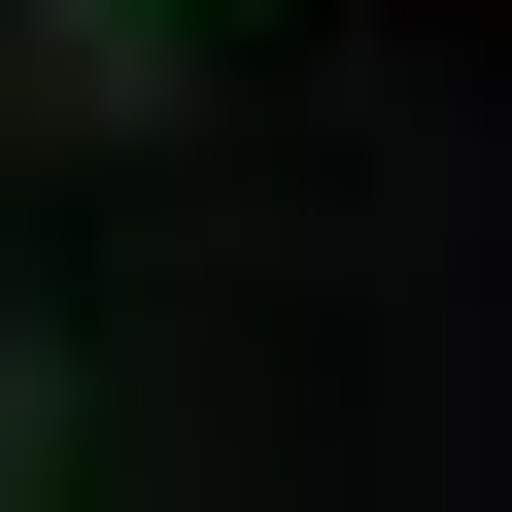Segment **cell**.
I'll list each match as a JSON object with an SVG mask.
<instances>
[{
  "mask_svg": "<svg viewBox=\"0 0 512 512\" xmlns=\"http://www.w3.org/2000/svg\"><path fill=\"white\" fill-rule=\"evenodd\" d=\"M0 103L35 137H171V0H0Z\"/></svg>",
  "mask_w": 512,
  "mask_h": 512,
  "instance_id": "6da1fadb",
  "label": "cell"
}]
</instances>
